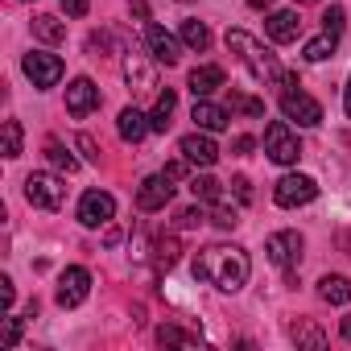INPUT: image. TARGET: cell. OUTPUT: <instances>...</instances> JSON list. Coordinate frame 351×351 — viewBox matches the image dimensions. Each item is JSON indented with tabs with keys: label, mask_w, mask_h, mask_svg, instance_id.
Instances as JSON below:
<instances>
[{
	"label": "cell",
	"mask_w": 351,
	"mask_h": 351,
	"mask_svg": "<svg viewBox=\"0 0 351 351\" xmlns=\"http://www.w3.org/2000/svg\"><path fill=\"white\" fill-rule=\"evenodd\" d=\"M195 277L207 281V285H215V289H223V293H236V289L248 285L252 261L236 244H211V248H203L195 256Z\"/></svg>",
	"instance_id": "cell-1"
},
{
	"label": "cell",
	"mask_w": 351,
	"mask_h": 351,
	"mask_svg": "<svg viewBox=\"0 0 351 351\" xmlns=\"http://www.w3.org/2000/svg\"><path fill=\"white\" fill-rule=\"evenodd\" d=\"M228 50L244 62V71H248L256 83H277V87H281V79L289 75V71H281L277 54L265 50V46H261L252 34H244V29H228Z\"/></svg>",
	"instance_id": "cell-2"
},
{
	"label": "cell",
	"mask_w": 351,
	"mask_h": 351,
	"mask_svg": "<svg viewBox=\"0 0 351 351\" xmlns=\"http://www.w3.org/2000/svg\"><path fill=\"white\" fill-rule=\"evenodd\" d=\"M281 112H285V120H298L302 128L322 124V104H318L314 95H306V91H302V83H298L293 75H285V79H281Z\"/></svg>",
	"instance_id": "cell-3"
},
{
	"label": "cell",
	"mask_w": 351,
	"mask_h": 351,
	"mask_svg": "<svg viewBox=\"0 0 351 351\" xmlns=\"http://www.w3.org/2000/svg\"><path fill=\"white\" fill-rule=\"evenodd\" d=\"M25 199L34 203V207H42V211H58L62 203H66V186H62V178L58 173H29L25 178Z\"/></svg>",
	"instance_id": "cell-4"
},
{
	"label": "cell",
	"mask_w": 351,
	"mask_h": 351,
	"mask_svg": "<svg viewBox=\"0 0 351 351\" xmlns=\"http://www.w3.org/2000/svg\"><path fill=\"white\" fill-rule=\"evenodd\" d=\"M265 153H269L277 165H298V157H302L298 132H293L285 120H273V124L265 128Z\"/></svg>",
	"instance_id": "cell-5"
},
{
	"label": "cell",
	"mask_w": 351,
	"mask_h": 351,
	"mask_svg": "<svg viewBox=\"0 0 351 351\" xmlns=\"http://www.w3.org/2000/svg\"><path fill=\"white\" fill-rule=\"evenodd\" d=\"M314 195H318V182H314V178H306V173H285V178L273 186V203H277V207H285V211L314 203Z\"/></svg>",
	"instance_id": "cell-6"
},
{
	"label": "cell",
	"mask_w": 351,
	"mask_h": 351,
	"mask_svg": "<svg viewBox=\"0 0 351 351\" xmlns=\"http://www.w3.org/2000/svg\"><path fill=\"white\" fill-rule=\"evenodd\" d=\"M21 66H25L29 83H34V87H42V91L58 87V79H62V58H58V54H46V50H29Z\"/></svg>",
	"instance_id": "cell-7"
},
{
	"label": "cell",
	"mask_w": 351,
	"mask_h": 351,
	"mask_svg": "<svg viewBox=\"0 0 351 351\" xmlns=\"http://www.w3.org/2000/svg\"><path fill=\"white\" fill-rule=\"evenodd\" d=\"M302 248H306V240H302L298 232H273L269 244H265L269 261H273L277 269H285V273H293V269L302 265Z\"/></svg>",
	"instance_id": "cell-8"
},
{
	"label": "cell",
	"mask_w": 351,
	"mask_h": 351,
	"mask_svg": "<svg viewBox=\"0 0 351 351\" xmlns=\"http://www.w3.org/2000/svg\"><path fill=\"white\" fill-rule=\"evenodd\" d=\"M87 293H91V273H87L83 265H71V269L58 277V289H54L58 306H62V310H75V306L87 302Z\"/></svg>",
	"instance_id": "cell-9"
},
{
	"label": "cell",
	"mask_w": 351,
	"mask_h": 351,
	"mask_svg": "<svg viewBox=\"0 0 351 351\" xmlns=\"http://www.w3.org/2000/svg\"><path fill=\"white\" fill-rule=\"evenodd\" d=\"M116 219V199L108 191H87L79 199V223L83 228H108Z\"/></svg>",
	"instance_id": "cell-10"
},
{
	"label": "cell",
	"mask_w": 351,
	"mask_h": 351,
	"mask_svg": "<svg viewBox=\"0 0 351 351\" xmlns=\"http://www.w3.org/2000/svg\"><path fill=\"white\" fill-rule=\"evenodd\" d=\"M169 199H173V178H165V173H149L136 186V207L141 211H165Z\"/></svg>",
	"instance_id": "cell-11"
},
{
	"label": "cell",
	"mask_w": 351,
	"mask_h": 351,
	"mask_svg": "<svg viewBox=\"0 0 351 351\" xmlns=\"http://www.w3.org/2000/svg\"><path fill=\"white\" fill-rule=\"evenodd\" d=\"M145 46H149V54L157 58V62H165V66H173L182 58V42L173 38L169 29H161V25H149L145 29Z\"/></svg>",
	"instance_id": "cell-12"
},
{
	"label": "cell",
	"mask_w": 351,
	"mask_h": 351,
	"mask_svg": "<svg viewBox=\"0 0 351 351\" xmlns=\"http://www.w3.org/2000/svg\"><path fill=\"white\" fill-rule=\"evenodd\" d=\"M99 108V87L91 83V79H75L71 87H66V112L75 116V120H83V116H91Z\"/></svg>",
	"instance_id": "cell-13"
},
{
	"label": "cell",
	"mask_w": 351,
	"mask_h": 351,
	"mask_svg": "<svg viewBox=\"0 0 351 351\" xmlns=\"http://www.w3.org/2000/svg\"><path fill=\"white\" fill-rule=\"evenodd\" d=\"M124 79H128V87H132L136 95H149V91L157 87V71H153V62H149L145 54H128V58H124Z\"/></svg>",
	"instance_id": "cell-14"
},
{
	"label": "cell",
	"mask_w": 351,
	"mask_h": 351,
	"mask_svg": "<svg viewBox=\"0 0 351 351\" xmlns=\"http://www.w3.org/2000/svg\"><path fill=\"white\" fill-rule=\"evenodd\" d=\"M182 157L191 161V165H203V169H211L215 161H219V149H215V141L199 128V132H191V136H182Z\"/></svg>",
	"instance_id": "cell-15"
},
{
	"label": "cell",
	"mask_w": 351,
	"mask_h": 351,
	"mask_svg": "<svg viewBox=\"0 0 351 351\" xmlns=\"http://www.w3.org/2000/svg\"><path fill=\"white\" fill-rule=\"evenodd\" d=\"M265 29H269V38H273L277 46H289V42H298V34H302L298 9H277V13H269Z\"/></svg>",
	"instance_id": "cell-16"
},
{
	"label": "cell",
	"mask_w": 351,
	"mask_h": 351,
	"mask_svg": "<svg viewBox=\"0 0 351 351\" xmlns=\"http://www.w3.org/2000/svg\"><path fill=\"white\" fill-rule=\"evenodd\" d=\"M116 132H120V141L136 145V141H145V132H153V128H149V116H145L141 108H124L120 120H116Z\"/></svg>",
	"instance_id": "cell-17"
},
{
	"label": "cell",
	"mask_w": 351,
	"mask_h": 351,
	"mask_svg": "<svg viewBox=\"0 0 351 351\" xmlns=\"http://www.w3.org/2000/svg\"><path fill=\"white\" fill-rule=\"evenodd\" d=\"M219 87H223V66L207 62V66H195V71H191V91H195V99H207V95L219 91Z\"/></svg>",
	"instance_id": "cell-18"
},
{
	"label": "cell",
	"mask_w": 351,
	"mask_h": 351,
	"mask_svg": "<svg viewBox=\"0 0 351 351\" xmlns=\"http://www.w3.org/2000/svg\"><path fill=\"white\" fill-rule=\"evenodd\" d=\"M191 120H195L203 132H223V128H228V112H223L219 104H211V99H195Z\"/></svg>",
	"instance_id": "cell-19"
},
{
	"label": "cell",
	"mask_w": 351,
	"mask_h": 351,
	"mask_svg": "<svg viewBox=\"0 0 351 351\" xmlns=\"http://www.w3.org/2000/svg\"><path fill=\"white\" fill-rule=\"evenodd\" d=\"M318 298L330 302V306H347V302H351V281L339 277V273H326V277L318 281Z\"/></svg>",
	"instance_id": "cell-20"
},
{
	"label": "cell",
	"mask_w": 351,
	"mask_h": 351,
	"mask_svg": "<svg viewBox=\"0 0 351 351\" xmlns=\"http://www.w3.org/2000/svg\"><path fill=\"white\" fill-rule=\"evenodd\" d=\"M173 108H178V95H173L169 87L157 95V104H153V112H149V128L153 132H165L169 128V116H173Z\"/></svg>",
	"instance_id": "cell-21"
},
{
	"label": "cell",
	"mask_w": 351,
	"mask_h": 351,
	"mask_svg": "<svg viewBox=\"0 0 351 351\" xmlns=\"http://www.w3.org/2000/svg\"><path fill=\"white\" fill-rule=\"evenodd\" d=\"M34 38L46 42V46H58V42L66 38V25H62L58 17H46V13H42V17H34Z\"/></svg>",
	"instance_id": "cell-22"
},
{
	"label": "cell",
	"mask_w": 351,
	"mask_h": 351,
	"mask_svg": "<svg viewBox=\"0 0 351 351\" xmlns=\"http://www.w3.org/2000/svg\"><path fill=\"white\" fill-rule=\"evenodd\" d=\"M289 339H293L298 347H310V351H322V347H326V335H322L314 322H293V326H289Z\"/></svg>",
	"instance_id": "cell-23"
},
{
	"label": "cell",
	"mask_w": 351,
	"mask_h": 351,
	"mask_svg": "<svg viewBox=\"0 0 351 351\" xmlns=\"http://www.w3.org/2000/svg\"><path fill=\"white\" fill-rule=\"evenodd\" d=\"M335 46H339V38L322 29V38H314V42H306V46H302V58H306V62H322V58H330V54H335Z\"/></svg>",
	"instance_id": "cell-24"
},
{
	"label": "cell",
	"mask_w": 351,
	"mask_h": 351,
	"mask_svg": "<svg viewBox=\"0 0 351 351\" xmlns=\"http://www.w3.org/2000/svg\"><path fill=\"white\" fill-rule=\"evenodd\" d=\"M182 46H191V50H207L211 46V29L203 25V21H182Z\"/></svg>",
	"instance_id": "cell-25"
},
{
	"label": "cell",
	"mask_w": 351,
	"mask_h": 351,
	"mask_svg": "<svg viewBox=\"0 0 351 351\" xmlns=\"http://www.w3.org/2000/svg\"><path fill=\"white\" fill-rule=\"evenodd\" d=\"M46 157H50L54 169H62V173H75V169H79V157H71V149H66L62 141H46Z\"/></svg>",
	"instance_id": "cell-26"
},
{
	"label": "cell",
	"mask_w": 351,
	"mask_h": 351,
	"mask_svg": "<svg viewBox=\"0 0 351 351\" xmlns=\"http://www.w3.org/2000/svg\"><path fill=\"white\" fill-rule=\"evenodd\" d=\"M21 141H25L21 124H17V120H5V141H0V153H5L9 161H13V157H21Z\"/></svg>",
	"instance_id": "cell-27"
},
{
	"label": "cell",
	"mask_w": 351,
	"mask_h": 351,
	"mask_svg": "<svg viewBox=\"0 0 351 351\" xmlns=\"http://www.w3.org/2000/svg\"><path fill=\"white\" fill-rule=\"evenodd\" d=\"M191 191H195V199H203V203H219V199H223L219 182H215V178H207V173H203V178H195V182H191Z\"/></svg>",
	"instance_id": "cell-28"
},
{
	"label": "cell",
	"mask_w": 351,
	"mask_h": 351,
	"mask_svg": "<svg viewBox=\"0 0 351 351\" xmlns=\"http://www.w3.org/2000/svg\"><path fill=\"white\" fill-rule=\"evenodd\" d=\"M232 108L244 112V116H265V99H252V95H240V91H232Z\"/></svg>",
	"instance_id": "cell-29"
},
{
	"label": "cell",
	"mask_w": 351,
	"mask_h": 351,
	"mask_svg": "<svg viewBox=\"0 0 351 351\" xmlns=\"http://www.w3.org/2000/svg\"><path fill=\"white\" fill-rule=\"evenodd\" d=\"M211 223H215V228H223V232H232V228L240 223V215H236V207H228V203L219 199V203H215V219H211Z\"/></svg>",
	"instance_id": "cell-30"
},
{
	"label": "cell",
	"mask_w": 351,
	"mask_h": 351,
	"mask_svg": "<svg viewBox=\"0 0 351 351\" xmlns=\"http://www.w3.org/2000/svg\"><path fill=\"white\" fill-rule=\"evenodd\" d=\"M173 261H178V240H173V236H165V240H157V265H173Z\"/></svg>",
	"instance_id": "cell-31"
},
{
	"label": "cell",
	"mask_w": 351,
	"mask_h": 351,
	"mask_svg": "<svg viewBox=\"0 0 351 351\" xmlns=\"http://www.w3.org/2000/svg\"><path fill=\"white\" fill-rule=\"evenodd\" d=\"M322 29H326V34H335V38L343 34V9H339V5H330V9L322 13Z\"/></svg>",
	"instance_id": "cell-32"
},
{
	"label": "cell",
	"mask_w": 351,
	"mask_h": 351,
	"mask_svg": "<svg viewBox=\"0 0 351 351\" xmlns=\"http://www.w3.org/2000/svg\"><path fill=\"white\" fill-rule=\"evenodd\" d=\"M157 339H161V343H199L195 335H186V330H178V326H169V322L157 330Z\"/></svg>",
	"instance_id": "cell-33"
},
{
	"label": "cell",
	"mask_w": 351,
	"mask_h": 351,
	"mask_svg": "<svg viewBox=\"0 0 351 351\" xmlns=\"http://www.w3.org/2000/svg\"><path fill=\"white\" fill-rule=\"evenodd\" d=\"M58 5H62V13H66V17H87L91 0H58Z\"/></svg>",
	"instance_id": "cell-34"
},
{
	"label": "cell",
	"mask_w": 351,
	"mask_h": 351,
	"mask_svg": "<svg viewBox=\"0 0 351 351\" xmlns=\"http://www.w3.org/2000/svg\"><path fill=\"white\" fill-rule=\"evenodd\" d=\"M207 215H203V207H186L182 215H178V228H199Z\"/></svg>",
	"instance_id": "cell-35"
},
{
	"label": "cell",
	"mask_w": 351,
	"mask_h": 351,
	"mask_svg": "<svg viewBox=\"0 0 351 351\" xmlns=\"http://www.w3.org/2000/svg\"><path fill=\"white\" fill-rule=\"evenodd\" d=\"M21 339V318H5V347H17Z\"/></svg>",
	"instance_id": "cell-36"
},
{
	"label": "cell",
	"mask_w": 351,
	"mask_h": 351,
	"mask_svg": "<svg viewBox=\"0 0 351 351\" xmlns=\"http://www.w3.org/2000/svg\"><path fill=\"white\" fill-rule=\"evenodd\" d=\"M75 145H79V149L87 153V161H99V153H95V141H91L87 132H79V136H75Z\"/></svg>",
	"instance_id": "cell-37"
},
{
	"label": "cell",
	"mask_w": 351,
	"mask_h": 351,
	"mask_svg": "<svg viewBox=\"0 0 351 351\" xmlns=\"http://www.w3.org/2000/svg\"><path fill=\"white\" fill-rule=\"evenodd\" d=\"M87 50H91L95 58H104V50H108V38H104V34H91V38H87Z\"/></svg>",
	"instance_id": "cell-38"
},
{
	"label": "cell",
	"mask_w": 351,
	"mask_h": 351,
	"mask_svg": "<svg viewBox=\"0 0 351 351\" xmlns=\"http://www.w3.org/2000/svg\"><path fill=\"white\" fill-rule=\"evenodd\" d=\"M232 191H236V199H240V203H248V199H252V182H248V178H236V182H232Z\"/></svg>",
	"instance_id": "cell-39"
},
{
	"label": "cell",
	"mask_w": 351,
	"mask_h": 351,
	"mask_svg": "<svg viewBox=\"0 0 351 351\" xmlns=\"http://www.w3.org/2000/svg\"><path fill=\"white\" fill-rule=\"evenodd\" d=\"M182 173H186V157H178V161H169V165H165V178H173V182H178Z\"/></svg>",
	"instance_id": "cell-40"
},
{
	"label": "cell",
	"mask_w": 351,
	"mask_h": 351,
	"mask_svg": "<svg viewBox=\"0 0 351 351\" xmlns=\"http://www.w3.org/2000/svg\"><path fill=\"white\" fill-rule=\"evenodd\" d=\"M0 298H5V306H13L17 289H13V277H0Z\"/></svg>",
	"instance_id": "cell-41"
},
{
	"label": "cell",
	"mask_w": 351,
	"mask_h": 351,
	"mask_svg": "<svg viewBox=\"0 0 351 351\" xmlns=\"http://www.w3.org/2000/svg\"><path fill=\"white\" fill-rule=\"evenodd\" d=\"M252 145H256L252 136H236V145H232V149H236L240 157H248V153H252Z\"/></svg>",
	"instance_id": "cell-42"
},
{
	"label": "cell",
	"mask_w": 351,
	"mask_h": 351,
	"mask_svg": "<svg viewBox=\"0 0 351 351\" xmlns=\"http://www.w3.org/2000/svg\"><path fill=\"white\" fill-rule=\"evenodd\" d=\"M132 17H141V21L149 17V5H145V0H132Z\"/></svg>",
	"instance_id": "cell-43"
},
{
	"label": "cell",
	"mask_w": 351,
	"mask_h": 351,
	"mask_svg": "<svg viewBox=\"0 0 351 351\" xmlns=\"http://www.w3.org/2000/svg\"><path fill=\"white\" fill-rule=\"evenodd\" d=\"M339 335H343V339H347V343H351V314H347V318H343V322H339Z\"/></svg>",
	"instance_id": "cell-44"
},
{
	"label": "cell",
	"mask_w": 351,
	"mask_h": 351,
	"mask_svg": "<svg viewBox=\"0 0 351 351\" xmlns=\"http://www.w3.org/2000/svg\"><path fill=\"white\" fill-rule=\"evenodd\" d=\"M244 5H248V9H269L273 0H244Z\"/></svg>",
	"instance_id": "cell-45"
},
{
	"label": "cell",
	"mask_w": 351,
	"mask_h": 351,
	"mask_svg": "<svg viewBox=\"0 0 351 351\" xmlns=\"http://www.w3.org/2000/svg\"><path fill=\"white\" fill-rule=\"evenodd\" d=\"M343 108H347V116H351V79H347V91H343Z\"/></svg>",
	"instance_id": "cell-46"
},
{
	"label": "cell",
	"mask_w": 351,
	"mask_h": 351,
	"mask_svg": "<svg viewBox=\"0 0 351 351\" xmlns=\"http://www.w3.org/2000/svg\"><path fill=\"white\" fill-rule=\"evenodd\" d=\"M298 5H314V0H298Z\"/></svg>",
	"instance_id": "cell-47"
}]
</instances>
